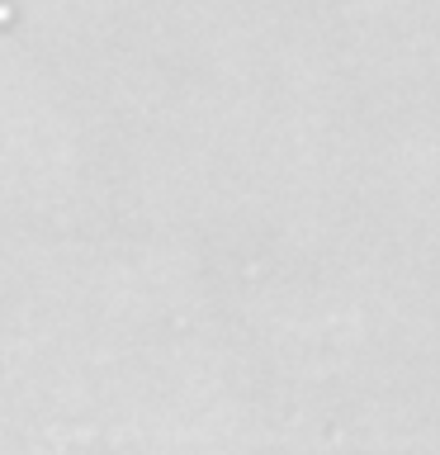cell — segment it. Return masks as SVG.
<instances>
[{
	"label": "cell",
	"instance_id": "6da1fadb",
	"mask_svg": "<svg viewBox=\"0 0 440 455\" xmlns=\"http://www.w3.org/2000/svg\"><path fill=\"white\" fill-rule=\"evenodd\" d=\"M0 24H5V10H0Z\"/></svg>",
	"mask_w": 440,
	"mask_h": 455
}]
</instances>
